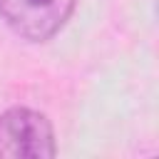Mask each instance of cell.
I'll return each mask as SVG.
<instances>
[{
  "label": "cell",
  "mask_w": 159,
  "mask_h": 159,
  "mask_svg": "<svg viewBox=\"0 0 159 159\" xmlns=\"http://www.w3.org/2000/svg\"><path fill=\"white\" fill-rule=\"evenodd\" d=\"M75 0H0V17L5 25L30 40H50L72 15Z\"/></svg>",
  "instance_id": "obj_2"
},
{
  "label": "cell",
  "mask_w": 159,
  "mask_h": 159,
  "mask_svg": "<svg viewBox=\"0 0 159 159\" xmlns=\"http://www.w3.org/2000/svg\"><path fill=\"white\" fill-rule=\"evenodd\" d=\"M55 132L42 112L12 107L0 114V159H50Z\"/></svg>",
  "instance_id": "obj_1"
}]
</instances>
